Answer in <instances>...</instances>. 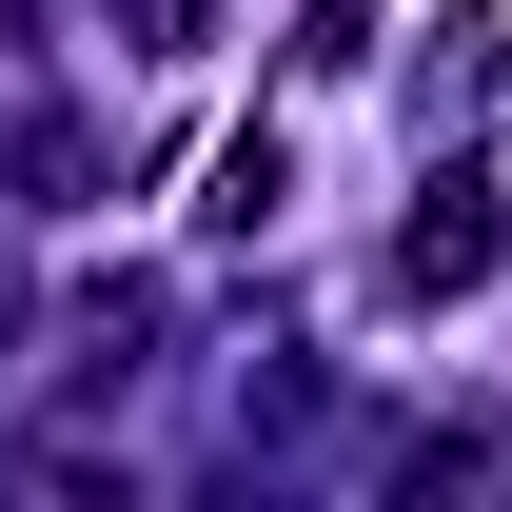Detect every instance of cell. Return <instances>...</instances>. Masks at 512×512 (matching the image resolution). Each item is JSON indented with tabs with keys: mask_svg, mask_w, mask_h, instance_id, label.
Returning a JSON list of instances; mask_svg holds the SVG:
<instances>
[{
	"mask_svg": "<svg viewBox=\"0 0 512 512\" xmlns=\"http://www.w3.org/2000/svg\"><path fill=\"white\" fill-rule=\"evenodd\" d=\"M434 119H453V138L512 119V0H453V20H434Z\"/></svg>",
	"mask_w": 512,
	"mask_h": 512,
	"instance_id": "2",
	"label": "cell"
},
{
	"mask_svg": "<svg viewBox=\"0 0 512 512\" xmlns=\"http://www.w3.org/2000/svg\"><path fill=\"white\" fill-rule=\"evenodd\" d=\"M493 197H473V178H434V197H414V237H394V296H473V276H493Z\"/></svg>",
	"mask_w": 512,
	"mask_h": 512,
	"instance_id": "1",
	"label": "cell"
}]
</instances>
